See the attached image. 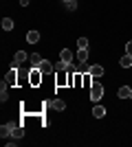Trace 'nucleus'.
Masks as SVG:
<instances>
[{
    "label": "nucleus",
    "mask_w": 132,
    "mask_h": 147,
    "mask_svg": "<svg viewBox=\"0 0 132 147\" xmlns=\"http://www.w3.org/2000/svg\"><path fill=\"white\" fill-rule=\"evenodd\" d=\"M31 59V68H40V64H42V59H40V55H31L29 57Z\"/></svg>",
    "instance_id": "18"
},
{
    "label": "nucleus",
    "mask_w": 132,
    "mask_h": 147,
    "mask_svg": "<svg viewBox=\"0 0 132 147\" xmlns=\"http://www.w3.org/2000/svg\"><path fill=\"white\" fill-rule=\"evenodd\" d=\"M46 105H49L51 110H55V112H62L64 108H66L64 99H51V101H46Z\"/></svg>",
    "instance_id": "4"
},
{
    "label": "nucleus",
    "mask_w": 132,
    "mask_h": 147,
    "mask_svg": "<svg viewBox=\"0 0 132 147\" xmlns=\"http://www.w3.org/2000/svg\"><path fill=\"white\" fill-rule=\"evenodd\" d=\"M11 138H24V127H20L18 123H13V136Z\"/></svg>",
    "instance_id": "13"
},
{
    "label": "nucleus",
    "mask_w": 132,
    "mask_h": 147,
    "mask_svg": "<svg viewBox=\"0 0 132 147\" xmlns=\"http://www.w3.org/2000/svg\"><path fill=\"white\" fill-rule=\"evenodd\" d=\"M73 57H75V55H73V51H70V49H62L60 59H62L64 64H73Z\"/></svg>",
    "instance_id": "7"
},
{
    "label": "nucleus",
    "mask_w": 132,
    "mask_h": 147,
    "mask_svg": "<svg viewBox=\"0 0 132 147\" xmlns=\"http://www.w3.org/2000/svg\"><path fill=\"white\" fill-rule=\"evenodd\" d=\"M66 9H68V11H75V9H77V2H75V0H68V2H66Z\"/></svg>",
    "instance_id": "22"
},
{
    "label": "nucleus",
    "mask_w": 132,
    "mask_h": 147,
    "mask_svg": "<svg viewBox=\"0 0 132 147\" xmlns=\"http://www.w3.org/2000/svg\"><path fill=\"white\" fill-rule=\"evenodd\" d=\"M119 66H121V68H130V66H132V55H128V53H126V55L119 59Z\"/></svg>",
    "instance_id": "14"
},
{
    "label": "nucleus",
    "mask_w": 132,
    "mask_h": 147,
    "mask_svg": "<svg viewBox=\"0 0 132 147\" xmlns=\"http://www.w3.org/2000/svg\"><path fill=\"white\" fill-rule=\"evenodd\" d=\"M104 73H106V70H104L101 64H93V66H90V75H93V77H101Z\"/></svg>",
    "instance_id": "9"
},
{
    "label": "nucleus",
    "mask_w": 132,
    "mask_h": 147,
    "mask_svg": "<svg viewBox=\"0 0 132 147\" xmlns=\"http://www.w3.org/2000/svg\"><path fill=\"white\" fill-rule=\"evenodd\" d=\"M29 2H31V0H20V5H22V7H26Z\"/></svg>",
    "instance_id": "25"
},
{
    "label": "nucleus",
    "mask_w": 132,
    "mask_h": 147,
    "mask_svg": "<svg viewBox=\"0 0 132 147\" xmlns=\"http://www.w3.org/2000/svg\"><path fill=\"white\" fill-rule=\"evenodd\" d=\"M40 70H42L44 75H49V73H53V70H55V66H53V64H51V61L42 59V64H40Z\"/></svg>",
    "instance_id": "8"
},
{
    "label": "nucleus",
    "mask_w": 132,
    "mask_h": 147,
    "mask_svg": "<svg viewBox=\"0 0 132 147\" xmlns=\"http://www.w3.org/2000/svg\"><path fill=\"white\" fill-rule=\"evenodd\" d=\"M90 77H93L90 73H84V86H86V88L93 86V79H90Z\"/></svg>",
    "instance_id": "20"
},
{
    "label": "nucleus",
    "mask_w": 132,
    "mask_h": 147,
    "mask_svg": "<svg viewBox=\"0 0 132 147\" xmlns=\"http://www.w3.org/2000/svg\"><path fill=\"white\" fill-rule=\"evenodd\" d=\"M26 59H29V55H26L24 51H18V53H16V57L11 59V68H20Z\"/></svg>",
    "instance_id": "3"
},
{
    "label": "nucleus",
    "mask_w": 132,
    "mask_h": 147,
    "mask_svg": "<svg viewBox=\"0 0 132 147\" xmlns=\"http://www.w3.org/2000/svg\"><path fill=\"white\" fill-rule=\"evenodd\" d=\"M119 99H132V88H128V86H123V88H119Z\"/></svg>",
    "instance_id": "12"
},
{
    "label": "nucleus",
    "mask_w": 132,
    "mask_h": 147,
    "mask_svg": "<svg viewBox=\"0 0 132 147\" xmlns=\"http://www.w3.org/2000/svg\"><path fill=\"white\" fill-rule=\"evenodd\" d=\"M93 117L95 119H104L106 117V108H104V105H95L93 108Z\"/></svg>",
    "instance_id": "11"
},
{
    "label": "nucleus",
    "mask_w": 132,
    "mask_h": 147,
    "mask_svg": "<svg viewBox=\"0 0 132 147\" xmlns=\"http://www.w3.org/2000/svg\"><path fill=\"white\" fill-rule=\"evenodd\" d=\"M101 99H104V86H101L99 81H93V86H90V101L97 103Z\"/></svg>",
    "instance_id": "1"
},
{
    "label": "nucleus",
    "mask_w": 132,
    "mask_h": 147,
    "mask_svg": "<svg viewBox=\"0 0 132 147\" xmlns=\"http://www.w3.org/2000/svg\"><path fill=\"white\" fill-rule=\"evenodd\" d=\"M7 86H16V84H20V77H18V68H11L9 70V75H7Z\"/></svg>",
    "instance_id": "5"
},
{
    "label": "nucleus",
    "mask_w": 132,
    "mask_h": 147,
    "mask_svg": "<svg viewBox=\"0 0 132 147\" xmlns=\"http://www.w3.org/2000/svg\"><path fill=\"white\" fill-rule=\"evenodd\" d=\"M126 53H128V55H132V42L126 44Z\"/></svg>",
    "instance_id": "24"
},
{
    "label": "nucleus",
    "mask_w": 132,
    "mask_h": 147,
    "mask_svg": "<svg viewBox=\"0 0 132 147\" xmlns=\"http://www.w3.org/2000/svg\"><path fill=\"white\" fill-rule=\"evenodd\" d=\"M62 84H68V77H64V75H60V77H57V86H62Z\"/></svg>",
    "instance_id": "23"
},
{
    "label": "nucleus",
    "mask_w": 132,
    "mask_h": 147,
    "mask_svg": "<svg viewBox=\"0 0 132 147\" xmlns=\"http://www.w3.org/2000/svg\"><path fill=\"white\" fill-rule=\"evenodd\" d=\"M64 2H68V0H64Z\"/></svg>",
    "instance_id": "26"
},
{
    "label": "nucleus",
    "mask_w": 132,
    "mask_h": 147,
    "mask_svg": "<svg viewBox=\"0 0 132 147\" xmlns=\"http://www.w3.org/2000/svg\"><path fill=\"white\" fill-rule=\"evenodd\" d=\"M2 29H5V31H11L13 29V20L11 18H2Z\"/></svg>",
    "instance_id": "17"
},
{
    "label": "nucleus",
    "mask_w": 132,
    "mask_h": 147,
    "mask_svg": "<svg viewBox=\"0 0 132 147\" xmlns=\"http://www.w3.org/2000/svg\"><path fill=\"white\" fill-rule=\"evenodd\" d=\"M26 42L29 44H38L40 42V33L38 31H29V33H26Z\"/></svg>",
    "instance_id": "10"
},
{
    "label": "nucleus",
    "mask_w": 132,
    "mask_h": 147,
    "mask_svg": "<svg viewBox=\"0 0 132 147\" xmlns=\"http://www.w3.org/2000/svg\"><path fill=\"white\" fill-rule=\"evenodd\" d=\"M7 99H9V92H7V84H5V81H2V90H0V101L5 103Z\"/></svg>",
    "instance_id": "19"
},
{
    "label": "nucleus",
    "mask_w": 132,
    "mask_h": 147,
    "mask_svg": "<svg viewBox=\"0 0 132 147\" xmlns=\"http://www.w3.org/2000/svg\"><path fill=\"white\" fill-rule=\"evenodd\" d=\"M75 73H90V64H88V61H79V66L75 68Z\"/></svg>",
    "instance_id": "15"
},
{
    "label": "nucleus",
    "mask_w": 132,
    "mask_h": 147,
    "mask_svg": "<svg viewBox=\"0 0 132 147\" xmlns=\"http://www.w3.org/2000/svg\"><path fill=\"white\" fill-rule=\"evenodd\" d=\"M75 55H77V59H79V61H86L88 59V49H79Z\"/></svg>",
    "instance_id": "16"
},
{
    "label": "nucleus",
    "mask_w": 132,
    "mask_h": 147,
    "mask_svg": "<svg viewBox=\"0 0 132 147\" xmlns=\"http://www.w3.org/2000/svg\"><path fill=\"white\" fill-rule=\"evenodd\" d=\"M0 136H2V141L11 138V136H13V123H5V125L0 127Z\"/></svg>",
    "instance_id": "6"
},
{
    "label": "nucleus",
    "mask_w": 132,
    "mask_h": 147,
    "mask_svg": "<svg viewBox=\"0 0 132 147\" xmlns=\"http://www.w3.org/2000/svg\"><path fill=\"white\" fill-rule=\"evenodd\" d=\"M42 77H44V73L40 70V68H31V73H29L31 86H40V84H42Z\"/></svg>",
    "instance_id": "2"
},
{
    "label": "nucleus",
    "mask_w": 132,
    "mask_h": 147,
    "mask_svg": "<svg viewBox=\"0 0 132 147\" xmlns=\"http://www.w3.org/2000/svg\"><path fill=\"white\" fill-rule=\"evenodd\" d=\"M77 46H79V49H88V40L86 37H79V40H77Z\"/></svg>",
    "instance_id": "21"
}]
</instances>
